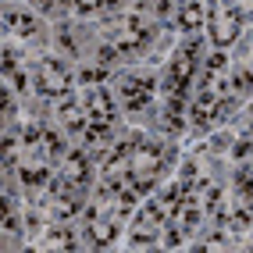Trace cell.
<instances>
[{
    "instance_id": "obj_1",
    "label": "cell",
    "mask_w": 253,
    "mask_h": 253,
    "mask_svg": "<svg viewBox=\"0 0 253 253\" xmlns=\"http://www.w3.org/2000/svg\"><path fill=\"white\" fill-rule=\"evenodd\" d=\"M207 25H211V40L217 46H228L243 29V14L235 0H214L211 11H207Z\"/></svg>"
},
{
    "instance_id": "obj_2",
    "label": "cell",
    "mask_w": 253,
    "mask_h": 253,
    "mask_svg": "<svg viewBox=\"0 0 253 253\" xmlns=\"http://www.w3.org/2000/svg\"><path fill=\"white\" fill-rule=\"evenodd\" d=\"M146 40H150V29H143L136 18H125L111 32V40L104 46V57H128V54H136Z\"/></svg>"
},
{
    "instance_id": "obj_3",
    "label": "cell",
    "mask_w": 253,
    "mask_h": 253,
    "mask_svg": "<svg viewBox=\"0 0 253 253\" xmlns=\"http://www.w3.org/2000/svg\"><path fill=\"white\" fill-rule=\"evenodd\" d=\"M161 161H164V150L150 139H139L132 146V164H128V178L132 182H154L161 171Z\"/></svg>"
},
{
    "instance_id": "obj_4",
    "label": "cell",
    "mask_w": 253,
    "mask_h": 253,
    "mask_svg": "<svg viewBox=\"0 0 253 253\" xmlns=\"http://www.w3.org/2000/svg\"><path fill=\"white\" fill-rule=\"evenodd\" d=\"M196 75V43H185L175 61H171V68H168V79H164V93H171V96H182L185 86L193 82Z\"/></svg>"
},
{
    "instance_id": "obj_5",
    "label": "cell",
    "mask_w": 253,
    "mask_h": 253,
    "mask_svg": "<svg viewBox=\"0 0 253 253\" xmlns=\"http://www.w3.org/2000/svg\"><path fill=\"white\" fill-rule=\"evenodd\" d=\"M82 107H86V114H89L93 125H111V122H114V100H111L107 89H100V86H89V89H86Z\"/></svg>"
},
{
    "instance_id": "obj_6",
    "label": "cell",
    "mask_w": 253,
    "mask_h": 253,
    "mask_svg": "<svg viewBox=\"0 0 253 253\" xmlns=\"http://www.w3.org/2000/svg\"><path fill=\"white\" fill-rule=\"evenodd\" d=\"M40 89L46 96L68 93V68H64L61 61H54V57H43L40 61Z\"/></svg>"
},
{
    "instance_id": "obj_7",
    "label": "cell",
    "mask_w": 253,
    "mask_h": 253,
    "mask_svg": "<svg viewBox=\"0 0 253 253\" xmlns=\"http://www.w3.org/2000/svg\"><path fill=\"white\" fill-rule=\"evenodd\" d=\"M118 93L125 96V107H128V111H139V107H146V100H150V79L125 75L122 86H118Z\"/></svg>"
},
{
    "instance_id": "obj_8",
    "label": "cell",
    "mask_w": 253,
    "mask_h": 253,
    "mask_svg": "<svg viewBox=\"0 0 253 253\" xmlns=\"http://www.w3.org/2000/svg\"><path fill=\"white\" fill-rule=\"evenodd\" d=\"M79 211H82V196H79V189L54 193V200H50V214H54L57 221H68V217H75Z\"/></svg>"
},
{
    "instance_id": "obj_9",
    "label": "cell",
    "mask_w": 253,
    "mask_h": 253,
    "mask_svg": "<svg viewBox=\"0 0 253 253\" xmlns=\"http://www.w3.org/2000/svg\"><path fill=\"white\" fill-rule=\"evenodd\" d=\"M61 122L72 132H86L89 128V114H86V107H82L79 100H64L61 104Z\"/></svg>"
},
{
    "instance_id": "obj_10",
    "label": "cell",
    "mask_w": 253,
    "mask_h": 253,
    "mask_svg": "<svg viewBox=\"0 0 253 253\" xmlns=\"http://www.w3.org/2000/svg\"><path fill=\"white\" fill-rule=\"evenodd\" d=\"M64 182L75 185V189H86V182H89V161L82 154L68 157V164H64Z\"/></svg>"
},
{
    "instance_id": "obj_11",
    "label": "cell",
    "mask_w": 253,
    "mask_h": 253,
    "mask_svg": "<svg viewBox=\"0 0 253 253\" xmlns=\"http://www.w3.org/2000/svg\"><path fill=\"white\" fill-rule=\"evenodd\" d=\"M204 22H207V7H204V0H185L182 11H178V25L193 32V29H200Z\"/></svg>"
},
{
    "instance_id": "obj_12",
    "label": "cell",
    "mask_w": 253,
    "mask_h": 253,
    "mask_svg": "<svg viewBox=\"0 0 253 253\" xmlns=\"http://www.w3.org/2000/svg\"><path fill=\"white\" fill-rule=\"evenodd\" d=\"M4 25L11 32H18V36H32V32H36V18H32L29 11H18V7H7L4 11Z\"/></svg>"
},
{
    "instance_id": "obj_13",
    "label": "cell",
    "mask_w": 253,
    "mask_h": 253,
    "mask_svg": "<svg viewBox=\"0 0 253 253\" xmlns=\"http://www.w3.org/2000/svg\"><path fill=\"white\" fill-rule=\"evenodd\" d=\"M114 235H118V228H114V221H89V243L93 246H107V243H114Z\"/></svg>"
},
{
    "instance_id": "obj_14",
    "label": "cell",
    "mask_w": 253,
    "mask_h": 253,
    "mask_svg": "<svg viewBox=\"0 0 253 253\" xmlns=\"http://www.w3.org/2000/svg\"><path fill=\"white\" fill-rule=\"evenodd\" d=\"M46 246H50V250H72L75 239H72V232H68V228H54V232L46 235Z\"/></svg>"
},
{
    "instance_id": "obj_15",
    "label": "cell",
    "mask_w": 253,
    "mask_h": 253,
    "mask_svg": "<svg viewBox=\"0 0 253 253\" xmlns=\"http://www.w3.org/2000/svg\"><path fill=\"white\" fill-rule=\"evenodd\" d=\"M111 4H118V0H75V11L79 14H93V11H104Z\"/></svg>"
},
{
    "instance_id": "obj_16",
    "label": "cell",
    "mask_w": 253,
    "mask_h": 253,
    "mask_svg": "<svg viewBox=\"0 0 253 253\" xmlns=\"http://www.w3.org/2000/svg\"><path fill=\"white\" fill-rule=\"evenodd\" d=\"M43 146H46L50 157H61L64 154V143H61V136H54V132H43Z\"/></svg>"
},
{
    "instance_id": "obj_17",
    "label": "cell",
    "mask_w": 253,
    "mask_h": 253,
    "mask_svg": "<svg viewBox=\"0 0 253 253\" xmlns=\"http://www.w3.org/2000/svg\"><path fill=\"white\" fill-rule=\"evenodd\" d=\"M22 182L25 185H43L46 182V171H43V168H22Z\"/></svg>"
},
{
    "instance_id": "obj_18",
    "label": "cell",
    "mask_w": 253,
    "mask_h": 253,
    "mask_svg": "<svg viewBox=\"0 0 253 253\" xmlns=\"http://www.w3.org/2000/svg\"><path fill=\"white\" fill-rule=\"evenodd\" d=\"M232 86L239 89V93H250V89H253V75H250V72H235V79H232Z\"/></svg>"
},
{
    "instance_id": "obj_19",
    "label": "cell",
    "mask_w": 253,
    "mask_h": 253,
    "mask_svg": "<svg viewBox=\"0 0 253 253\" xmlns=\"http://www.w3.org/2000/svg\"><path fill=\"white\" fill-rule=\"evenodd\" d=\"M22 139H25V143L32 146V143H36V139H40V128H36V125H29V128L22 132Z\"/></svg>"
},
{
    "instance_id": "obj_20",
    "label": "cell",
    "mask_w": 253,
    "mask_h": 253,
    "mask_svg": "<svg viewBox=\"0 0 253 253\" xmlns=\"http://www.w3.org/2000/svg\"><path fill=\"white\" fill-rule=\"evenodd\" d=\"M221 246H225V235H214V239L204 243V250H221Z\"/></svg>"
}]
</instances>
